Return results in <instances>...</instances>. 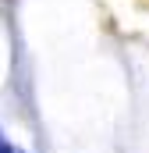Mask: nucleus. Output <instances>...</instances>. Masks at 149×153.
I'll return each mask as SVG.
<instances>
[{"instance_id":"obj_1","label":"nucleus","mask_w":149,"mask_h":153,"mask_svg":"<svg viewBox=\"0 0 149 153\" xmlns=\"http://www.w3.org/2000/svg\"><path fill=\"white\" fill-rule=\"evenodd\" d=\"M0 153H11V146H7V143H4V139H0Z\"/></svg>"}]
</instances>
